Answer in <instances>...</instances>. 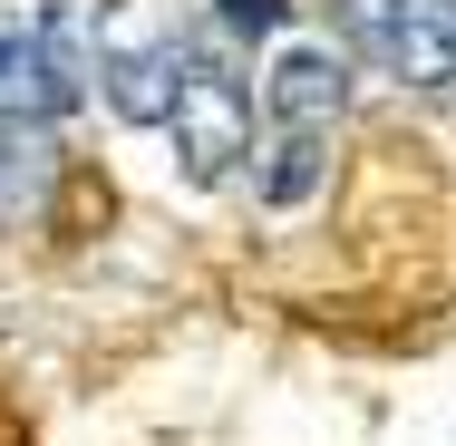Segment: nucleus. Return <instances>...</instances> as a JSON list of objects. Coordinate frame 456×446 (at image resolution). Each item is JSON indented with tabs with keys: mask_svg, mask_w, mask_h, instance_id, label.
<instances>
[{
	"mask_svg": "<svg viewBox=\"0 0 456 446\" xmlns=\"http://www.w3.org/2000/svg\"><path fill=\"white\" fill-rule=\"evenodd\" d=\"M39 117H59L39 29H0V126H39Z\"/></svg>",
	"mask_w": 456,
	"mask_h": 446,
	"instance_id": "obj_8",
	"label": "nucleus"
},
{
	"mask_svg": "<svg viewBox=\"0 0 456 446\" xmlns=\"http://www.w3.org/2000/svg\"><path fill=\"white\" fill-rule=\"evenodd\" d=\"M369 69L418 97H456V0H388V29H379Z\"/></svg>",
	"mask_w": 456,
	"mask_h": 446,
	"instance_id": "obj_3",
	"label": "nucleus"
},
{
	"mask_svg": "<svg viewBox=\"0 0 456 446\" xmlns=\"http://www.w3.org/2000/svg\"><path fill=\"white\" fill-rule=\"evenodd\" d=\"M175 88H184V49H175V29H156V20H126V29L107 39L97 97H107L126 126H166V117H175Z\"/></svg>",
	"mask_w": 456,
	"mask_h": 446,
	"instance_id": "obj_2",
	"label": "nucleus"
},
{
	"mask_svg": "<svg viewBox=\"0 0 456 446\" xmlns=\"http://www.w3.org/2000/svg\"><path fill=\"white\" fill-rule=\"evenodd\" d=\"M175 166L184 184H224L243 156H253V88L224 69V59H184V88H175Z\"/></svg>",
	"mask_w": 456,
	"mask_h": 446,
	"instance_id": "obj_1",
	"label": "nucleus"
},
{
	"mask_svg": "<svg viewBox=\"0 0 456 446\" xmlns=\"http://www.w3.org/2000/svg\"><path fill=\"white\" fill-rule=\"evenodd\" d=\"M321 184H330V136H281L273 126V146H263V166H253V194H263L273 214H301Z\"/></svg>",
	"mask_w": 456,
	"mask_h": 446,
	"instance_id": "obj_7",
	"label": "nucleus"
},
{
	"mask_svg": "<svg viewBox=\"0 0 456 446\" xmlns=\"http://www.w3.org/2000/svg\"><path fill=\"white\" fill-rule=\"evenodd\" d=\"M263 107H273L281 136H330L340 107H350V59L321 49V39H291L273 59V78H263Z\"/></svg>",
	"mask_w": 456,
	"mask_h": 446,
	"instance_id": "obj_4",
	"label": "nucleus"
},
{
	"mask_svg": "<svg viewBox=\"0 0 456 446\" xmlns=\"http://www.w3.org/2000/svg\"><path fill=\"white\" fill-rule=\"evenodd\" d=\"M107 0H49L39 10V59H49V97L59 107H78L97 88V69H107Z\"/></svg>",
	"mask_w": 456,
	"mask_h": 446,
	"instance_id": "obj_5",
	"label": "nucleus"
},
{
	"mask_svg": "<svg viewBox=\"0 0 456 446\" xmlns=\"http://www.w3.org/2000/svg\"><path fill=\"white\" fill-rule=\"evenodd\" d=\"M49 184H59V136L49 126H0V223L49 214Z\"/></svg>",
	"mask_w": 456,
	"mask_h": 446,
	"instance_id": "obj_6",
	"label": "nucleus"
},
{
	"mask_svg": "<svg viewBox=\"0 0 456 446\" xmlns=\"http://www.w3.org/2000/svg\"><path fill=\"white\" fill-rule=\"evenodd\" d=\"M233 29H281V0H224Z\"/></svg>",
	"mask_w": 456,
	"mask_h": 446,
	"instance_id": "obj_9",
	"label": "nucleus"
}]
</instances>
